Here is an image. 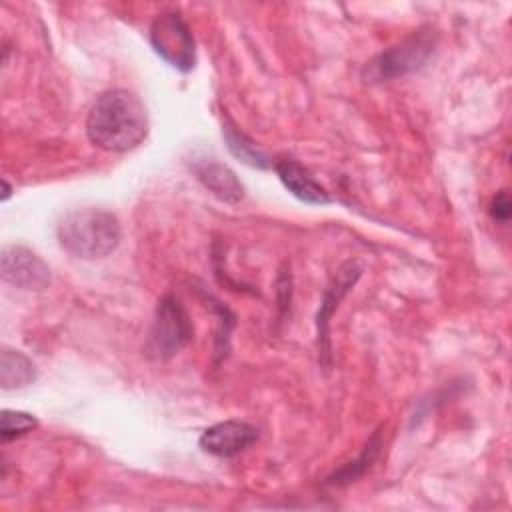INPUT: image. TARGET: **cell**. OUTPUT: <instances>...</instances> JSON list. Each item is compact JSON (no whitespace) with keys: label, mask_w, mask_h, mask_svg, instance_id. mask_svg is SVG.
Returning a JSON list of instances; mask_svg holds the SVG:
<instances>
[{"label":"cell","mask_w":512,"mask_h":512,"mask_svg":"<svg viewBox=\"0 0 512 512\" xmlns=\"http://www.w3.org/2000/svg\"><path fill=\"white\" fill-rule=\"evenodd\" d=\"M90 142L108 152H128L148 134V114L140 98L116 88L98 96L86 118Z\"/></svg>","instance_id":"1"},{"label":"cell","mask_w":512,"mask_h":512,"mask_svg":"<svg viewBox=\"0 0 512 512\" xmlns=\"http://www.w3.org/2000/svg\"><path fill=\"white\" fill-rule=\"evenodd\" d=\"M58 240L60 246L76 258H104L114 252L120 242V224L118 218L108 210H74L58 224Z\"/></svg>","instance_id":"2"},{"label":"cell","mask_w":512,"mask_h":512,"mask_svg":"<svg viewBox=\"0 0 512 512\" xmlns=\"http://www.w3.org/2000/svg\"><path fill=\"white\" fill-rule=\"evenodd\" d=\"M192 338L194 326L184 304L174 294L162 296L148 332L146 354L154 360H168L188 346Z\"/></svg>","instance_id":"3"},{"label":"cell","mask_w":512,"mask_h":512,"mask_svg":"<svg viewBox=\"0 0 512 512\" xmlns=\"http://www.w3.org/2000/svg\"><path fill=\"white\" fill-rule=\"evenodd\" d=\"M436 46V34L432 28H420L412 36H408L404 42L388 48L378 58H374L366 70L364 78H370L374 82L390 80L396 76H404L412 70H418L424 66V62L430 58Z\"/></svg>","instance_id":"4"},{"label":"cell","mask_w":512,"mask_h":512,"mask_svg":"<svg viewBox=\"0 0 512 512\" xmlns=\"http://www.w3.org/2000/svg\"><path fill=\"white\" fill-rule=\"evenodd\" d=\"M150 44L154 52L180 72H188L196 64L194 36L180 12H162L150 26Z\"/></svg>","instance_id":"5"},{"label":"cell","mask_w":512,"mask_h":512,"mask_svg":"<svg viewBox=\"0 0 512 512\" xmlns=\"http://www.w3.org/2000/svg\"><path fill=\"white\" fill-rule=\"evenodd\" d=\"M258 440V428L244 420H224L206 428L198 440L200 448L218 458H232Z\"/></svg>","instance_id":"6"},{"label":"cell","mask_w":512,"mask_h":512,"mask_svg":"<svg viewBox=\"0 0 512 512\" xmlns=\"http://www.w3.org/2000/svg\"><path fill=\"white\" fill-rule=\"evenodd\" d=\"M2 278L24 290H42L50 282L48 266L22 246H8L2 252Z\"/></svg>","instance_id":"7"},{"label":"cell","mask_w":512,"mask_h":512,"mask_svg":"<svg viewBox=\"0 0 512 512\" xmlns=\"http://www.w3.org/2000/svg\"><path fill=\"white\" fill-rule=\"evenodd\" d=\"M274 170L282 182V186L298 200L312 204V206H324L330 204L332 198L326 192V188L296 160L284 158L274 164Z\"/></svg>","instance_id":"8"},{"label":"cell","mask_w":512,"mask_h":512,"mask_svg":"<svg viewBox=\"0 0 512 512\" xmlns=\"http://www.w3.org/2000/svg\"><path fill=\"white\" fill-rule=\"evenodd\" d=\"M362 274V268L356 264V262H346L338 268L332 284L326 288L324 292V300L320 304V310H318V318H316V324H318V340L322 344V340L328 338V322H330V316L334 312V308L338 306L340 298L348 292L350 286H354V282L360 278Z\"/></svg>","instance_id":"9"},{"label":"cell","mask_w":512,"mask_h":512,"mask_svg":"<svg viewBox=\"0 0 512 512\" xmlns=\"http://www.w3.org/2000/svg\"><path fill=\"white\" fill-rule=\"evenodd\" d=\"M194 170H196L198 180L220 200H224L228 204H236L242 200L244 186L240 184V180L228 166H224L220 162H204V164L196 166Z\"/></svg>","instance_id":"10"},{"label":"cell","mask_w":512,"mask_h":512,"mask_svg":"<svg viewBox=\"0 0 512 512\" xmlns=\"http://www.w3.org/2000/svg\"><path fill=\"white\" fill-rule=\"evenodd\" d=\"M36 380V366L22 352L4 348L0 354V386L4 390L24 388Z\"/></svg>","instance_id":"11"},{"label":"cell","mask_w":512,"mask_h":512,"mask_svg":"<svg viewBox=\"0 0 512 512\" xmlns=\"http://www.w3.org/2000/svg\"><path fill=\"white\" fill-rule=\"evenodd\" d=\"M222 134L226 138L230 152L236 158H240L244 164L254 166V168H270L272 162L268 160V156L230 118H226V122L222 126Z\"/></svg>","instance_id":"12"},{"label":"cell","mask_w":512,"mask_h":512,"mask_svg":"<svg viewBox=\"0 0 512 512\" xmlns=\"http://www.w3.org/2000/svg\"><path fill=\"white\" fill-rule=\"evenodd\" d=\"M378 450H380V434L376 432V434L372 436V440L366 444V450H364L354 462H350L348 466H344L342 470H338L328 482H330V484H348V482H352V480L358 478L364 470L370 468V464H372L374 458L378 456Z\"/></svg>","instance_id":"13"},{"label":"cell","mask_w":512,"mask_h":512,"mask_svg":"<svg viewBox=\"0 0 512 512\" xmlns=\"http://www.w3.org/2000/svg\"><path fill=\"white\" fill-rule=\"evenodd\" d=\"M36 426H38V420L32 414L18 412V410H2V418H0L2 442L20 438V436L32 432Z\"/></svg>","instance_id":"14"},{"label":"cell","mask_w":512,"mask_h":512,"mask_svg":"<svg viewBox=\"0 0 512 512\" xmlns=\"http://www.w3.org/2000/svg\"><path fill=\"white\" fill-rule=\"evenodd\" d=\"M512 214V204H510V196L506 190H500L492 202H490V216L498 222H506Z\"/></svg>","instance_id":"15"}]
</instances>
